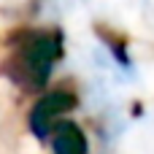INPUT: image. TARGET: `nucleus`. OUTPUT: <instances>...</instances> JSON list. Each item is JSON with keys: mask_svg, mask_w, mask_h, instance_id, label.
Returning <instances> with one entry per match:
<instances>
[{"mask_svg": "<svg viewBox=\"0 0 154 154\" xmlns=\"http://www.w3.org/2000/svg\"><path fill=\"white\" fill-rule=\"evenodd\" d=\"M60 57L57 32H30L3 62V73L22 89H41Z\"/></svg>", "mask_w": 154, "mask_h": 154, "instance_id": "nucleus-1", "label": "nucleus"}, {"mask_svg": "<svg viewBox=\"0 0 154 154\" xmlns=\"http://www.w3.org/2000/svg\"><path fill=\"white\" fill-rule=\"evenodd\" d=\"M76 108V95L68 92V89H57V92H49L38 106L35 111L30 114V127L35 135L41 138H49V133L54 130L57 122H62V116Z\"/></svg>", "mask_w": 154, "mask_h": 154, "instance_id": "nucleus-2", "label": "nucleus"}, {"mask_svg": "<svg viewBox=\"0 0 154 154\" xmlns=\"http://www.w3.org/2000/svg\"><path fill=\"white\" fill-rule=\"evenodd\" d=\"M51 149L54 154H87V138L81 133V127H76L73 122H57L54 130L49 133Z\"/></svg>", "mask_w": 154, "mask_h": 154, "instance_id": "nucleus-3", "label": "nucleus"}]
</instances>
